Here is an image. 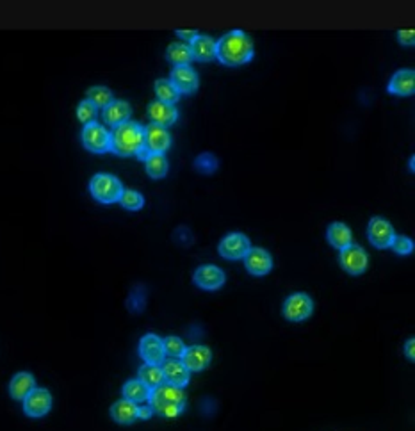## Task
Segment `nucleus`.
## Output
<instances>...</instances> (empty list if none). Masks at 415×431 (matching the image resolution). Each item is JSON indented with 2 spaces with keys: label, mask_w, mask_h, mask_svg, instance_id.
Returning a JSON list of instances; mask_svg holds the SVG:
<instances>
[{
  "label": "nucleus",
  "mask_w": 415,
  "mask_h": 431,
  "mask_svg": "<svg viewBox=\"0 0 415 431\" xmlns=\"http://www.w3.org/2000/svg\"><path fill=\"white\" fill-rule=\"evenodd\" d=\"M145 148V127L137 122H125L111 132V150L114 155L134 157Z\"/></svg>",
  "instance_id": "2"
},
{
  "label": "nucleus",
  "mask_w": 415,
  "mask_h": 431,
  "mask_svg": "<svg viewBox=\"0 0 415 431\" xmlns=\"http://www.w3.org/2000/svg\"><path fill=\"white\" fill-rule=\"evenodd\" d=\"M166 59L173 66H189L191 63V50L185 43H171L166 50Z\"/></svg>",
  "instance_id": "27"
},
{
  "label": "nucleus",
  "mask_w": 415,
  "mask_h": 431,
  "mask_svg": "<svg viewBox=\"0 0 415 431\" xmlns=\"http://www.w3.org/2000/svg\"><path fill=\"white\" fill-rule=\"evenodd\" d=\"M111 417L118 424H132L137 419V404L127 400L116 401L111 407Z\"/></svg>",
  "instance_id": "23"
},
{
  "label": "nucleus",
  "mask_w": 415,
  "mask_h": 431,
  "mask_svg": "<svg viewBox=\"0 0 415 431\" xmlns=\"http://www.w3.org/2000/svg\"><path fill=\"white\" fill-rule=\"evenodd\" d=\"M83 145L91 153H106L111 150V132H107L100 123L93 122L84 125Z\"/></svg>",
  "instance_id": "6"
},
{
  "label": "nucleus",
  "mask_w": 415,
  "mask_h": 431,
  "mask_svg": "<svg viewBox=\"0 0 415 431\" xmlns=\"http://www.w3.org/2000/svg\"><path fill=\"white\" fill-rule=\"evenodd\" d=\"M148 404L153 408L157 416L164 419H175L184 411L185 408V394L182 388L175 385L162 383L150 392Z\"/></svg>",
  "instance_id": "3"
},
{
  "label": "nucleus",
  "mask_w": 415,
  "mask_h": 431,
  "mask_svg": "<svg viewBox=\"0 0 415 431\" xmlns=\"http://www.w3.org/2000/svg\"><path fill=\"white\" fill-rule=\"evenodd\" d=\"M139 357L145 364L161 365L166 360V353L162 348V339L157 337L155 333H148L139 342Z\"/></svg>",
  "instance_id": "13"
},
{
  "label": "nucleus",
  "mask_w": 415,
  "mask_h": 431,
  "mask_svg": "<svg viewBox=\"0 0 415 431\" xmlns=\"http://www.w3.org/2000/svg\"><path fill=\"white\" fill-rule=\"evenodd\" d=\"M175 34L178 36V38L185 39V41H189V43H191L192 39H195L196 32L195 31H175Z\"/></svg>",
  "instance_id": "39"
},
{
  "label": "nucleus",
  "mask_w": 415,
  "mask_h": 431,
  "mask_svg": "<svg viewBox=\"0 0 415 431\" xmlns=\"http://www.w3.org/2000/svg\"><path fill=\"white\" fill-rule=\"evenodd\" d=\"M391 248L396 251L398 255H410L414 251V243H412L410 237H405V235H394L392 239Z\"/></svg>",
  "instance_id": "35"
},
{
  "label": "nucleus",
  "mask_w": 415,
  "mask_h": 431,
  "mask_svg": "<svg viewBox=\"0 0 415 431\" xmlns=\"http://www.w3.org/2000/svg\"><path fill=\"white\" fill-rule=\"evenodd\" d=\"M123 392V400L132 401V403H145V401L150 400V388L146 387L143 381L139 380H129L122 388Z\"/></svg>",
  "instance_id": "25"
},
{
  "label": "nucleus",
  "mask_w": 415,
  "mask_h": 431,
  "mask_svg": "<svg viewBox=\"0 0 415 431\" xmlns=\"http://www.w3.org/2000/svg\"><path fill=\"white\" fill-rule=\"evenodd\" d=\"M414 344H415L414 339H408L407 344H405V353H407V357L410 358L412 362H414V358H415V355H414Z\"/></svg>",
  "instance_id": "38"
},
{
  "label": "nucleus",
  "mask_w": 415,
  "mask_h": 431,
  "mask_svg": "<svg viewBox=\"0 0 415 431\" xmlns=\"http://www.w3.org/2000/svg\"><path fill=\"white\" fill-rule=\"evenodd\" d=\"M52 408V394L47 388H38L29 394L24 400V411L25 416L32 417V419H39V417L47 416Z\"/></svg>",
  "instance_id": "9"
},
{
  "label": "nucleus",
  "mask_w": 415,
  "mask_h": 431,
  "mask_svg": "<svg viewBox=\"0 0 415 431\" xmlns=\"http://www.w3.org/2000/svg\"><path fill=\"white\" fill-rule=\"evenodd\" d=\"M414 161H415L414 157H410V171L412 173H414V169H415V162Z\"/></svg>",
  "instance_id": "40"
},
{
  "label": "nucleus",
  "mask_w": 415,
  "mask_h": 431,
  "mask_svg": "<svg viewBox=\"0 0 415 431\" xmlns=\"http://www.w3.org/2000/svg\"><path fill=\"white\" fill-rule=\"evenodd\" d=\"M87 102L93 104L94 107H107L111 102H113L114 98H113V93H111L109 87L106 86H94V87H90L87 90V98H86Z\"/></svg>",
  "instance_id": "30"
},
{
  "label": "nucleus",
  "mask_w": 415,
  "mask_h": 431,
  "mask_svg": "<svg viewBox=\"0 0 415 431\" xmlns=\"http://www.w3.org/2000/svg\"><path fill=\"white\" fill-rule=\"evenodd\" d=\"M90 192L98 204L111 205L120 202V196L123 192V184L120 178L109 173H98L91 178L90 182Z\"/></svg>",
  "instance_id": "4"
},
{
  "label": "nucleus",
  "mask_w": 415,
  "mask_h": 431,
  "mask_svg": "<svg viewBox=\"0 0 415 431\" xmlns=\"http://www.w3.org/2000/svg\"><path fill=\"white\" fill-rule=\"evenodd\" d=\"M367 253L362 246L357 244H349V246L342 248L341 250V266L342 269L348 271L353 276H358V274L364 273L367 269Z\"/></svg>",
  "instance_id": "8"
},
{
  "label": "nucleus",
  "mask_w": 415,
  "mask_h": 431,
  "mask_svg": "<svg viewBox=\"0 0 415 431\" xmlns=\"http://www.w3.org/2000/svg\"><path fill=\"white\" fill-rule=\"evenodd\" d=\"M253 41L243 31H230L216 41V59L225 66H241L253 59Z\"/></svg>",
  "instance_id": "1"
},
{
  "label": "nucleus",
  "mask_w": 415,
  "mask_h": 431,
  "mask_svg": "<svg viewBox=\"0 0 415 431\" xmlns=\"http://www.w3.org/2000/svg\"><path fill=\"white\" fill-rule=\"evenodd\" d=\"M120 205L127 211H141L145 205V198L141 192L134 191V189H123L122 196H120Z\"/></svg>",
  "instance_id": "32"
},
{
  "label": "nucleus",
  "mask_w": 415,
  "mask_h": 431,
  "mask_svg": "<svg viewBox=\"0 0 415 431\" xmlns=\"http://www.w3.org/2000/svg\"><path fill=\"white\" fill-rule=\"evenodd\" d=\"M130 114H132V109L125 100H113L109 106L104 107V120L111 127H118L129 122Z\"/></svg>",
  "instance_id": "21"
},
{
  "label": "nucleus",
  "mask_w": 415,
  "mask_h": 431,
  "mask_svg": "<svg viewBox=\"0 0 415 431\" xmlns=\"http://www.w3.org/2000/svg\"><path fill=\"white\" fill-rule=\"evenodd\" d=\"M137 380L143 381L150 390L157 388L159 385L164 383L161 365H150V364L141 365V367H139V378H137Z\"/></svg>",
  "instance_id": "26"
},
{
  "label": "nucleus",
  "mask_w": 415,
  "mask_h": 431,
  "mask_svg": "<svg viewBox=\"0 0 415 431\" xmlns=\"http://www.w3.org/2000/svg\"><path fill=\"white\" fill-rule=\"evenodd\" d=\"M394 228L388 223L387 220L377 216L369 221L367 227V237L371 241V244L378 250H385V248H391L392 239H394Z\"/></svg>",
  "instance_id": "10"
},
{
  "label": "nucleus",
  "mask_w": 415,
  "mask_h": 431,
  "mask_svg": "<svg viewBox=\"0 0 415 431\" xmlns=\"http://www.w3.org/2000/svg\"><path fill=\"white\" fill-rule=\"evenodd\" d=\"M244 266L253 276H266L273 267V259L262 248H250V251L244 257Z\"/></svg>",
  "instance_id": "16"
},
{
  "label": "nucleus",
  "mask_w": 415,
  "mask_h": 431,
  "mask_svg": "<svg viewBox=\"0 0 415 431\" xmlns=\"http://www.w3.org/2000/svg\"><path fill=\"white\" fill-rule=\"evenodd\" d=\"M169 146H171V136L164 127H159L155 123L145 127V150L150 155H155V153L164 155Z\"/></svg>",
  "instance_id": "11"
},
{
  "label": "nucleus",
  "mask_w": 415,
  "mask_h": 431,
  "mask_svg": "<svg viewBox=\"0 0 415 431\" xmlns=\"http://www.w3.org/2000/svg\"><path fill=\"white\" fill-rule=\"evenodd\" d=\"M314 312V302L309 294L305 292H296L290 294L289 298L283 303V318L287 321L293 323H302L312 316Z\"/></svg>",
  "instance_id": "5"
},
{
  "label": "nucleus",
  "mask_w": 415,
  "mask_h": 431,
  "mask_svg": "<svg viewBox=\"0 0 415 431\" xmlns=\"http://www.w3.org/2000/svg\"><path fill=\"white\" fill-rule=\"evenodd\" d=\"M212 360V353L207 346L196 344V346H189L185 348L184 355L181 357V362L185 365L189 372H198L204 371L205 367H209Z\"/></svg>",
  "instance_id": "14"
},
{
  "label": "nucleus",
  "mask_w": 415,
  "mask_h": 431,
  "mask_svg": "<svg viewBox=\"0 0 415 431\" xmlns=\"http://www.w3.org/2000/svg\"><path fill=\"white\" fill-rule=\"evenodd\" d=\"M387 91L396 97H410L415 91V73L414 70H400L392 75Z\"/></svg>",
  "instance_id": "18"
},
{
  "label": "nucleus",
  "mask_w": 415,
  "mask_h": 431,
  "mask_svg": "<svg viewBox=\"0 0 415 431\" xmlns=\"http://www.w3.org/2000/svg\"><path fill=\"white\" fill-rule=\"evenodd\" d=\"M192 282L204 290H218L225 283V273L216 266H202L192 274Z\"/></svg>",
  "instance_id": "15"
},
{
  "label": "nucleus",
  "mask_w": 415,
  "mask_h": 431,
  "mask_svg": "<svg viewBox=\"0 0 415 431\" xmlns=\"http://www.w3.org/2000/svg\"><path fill=\"white\" fill-rule=\"evenodd\" d=\"M218 168H220V159L211 152L200 153V155L195 159V169L204 173V175H212Z\"/></svg>",
  "instance_id": "31"
},
{
  "label": "nucleus",
  "mask_w": 415,
  "mask_h": 431,
  "mask_svg": "<svg viewBox=\"0 0 415 431\" xmlns=\"http://www.w3.org/2000/svg\"><path fill=\"white\" fill-rule=\"evenodd\" d=\"M77 118L84 123V125L93 123L94 118H97V107H94L91 102H87V100H83L77 107Z\"/></svg>",
  "instance_id": "34"
},
{
  "label": "nucleus",
  "mask_w": 415,
  "mask_h": 431,
  "mask_svg": "<svg viewBox=\"0 0 415 431\" xmlns=\"http://www.w3.org/2000/svg\"><path fill=\"white\" fill-rule=\"evenodd\" d=\"M148 116L152 118V123L166 129V127L173 125V123L176 122L178 111H176L175 106H169V104L155 100V102H152L148 106Z\"/></svg>",
  "instance_id": "20"
},
{
  "label": "nucleus",
  "mask_w": 415,
  "mask_h": 431,
  "mask_svg": "<svg viewBox=\"0 0 415 431\" xmlns=\"http://www.w3.org/2000/svg\"><path fill=\"white\" fill-rule=\"evenodd\" d=\"M251 244L244 234L239 232H234V234H228L227 237L220 241V246L218 251L223 259L227 260H241L246 257V253L250 251Z\"/></svg>",
  "instance_id": "7"
},
{
  "label": "nucleus",
  "mask_w": 415,
  "mask_h": 431,
  "mask_svg": "<svg viewBox=\"0 0 415 431\" xmlns=\"http://www.w3.org/2000/svg\"><path fill=\"white\" fill-rule=\"evenodd\" d=\"M153 416V408L150 404H143V407H137V419L148 421Z\"/></svg>",
  "instance_id": "37"
},
{
  "label": "nucleus",
  "mask_w": 415,
  "mask_h": 431,
  "mask_svg": "<svg viewBox=\"0 0 415 431\" xmlns=\"http://www.w3.org/2000/svg\"><path fill=\"white\" fill-rule=\"evenodd\" d=\"M162 376H164V383L175 385L178 388H184L189 383V378H191V372L185 369V365L176 358L171 360H164L161 364Z\"/></svg>",
  "instance_id": "17"
},
{
  "label": "nucleus",
  "mask_w": 415,
  "mask_h": 431,
  "mask_svg": "<svg viewBox=\"0 0 415 431\" xmlns=\"http://www.w3.org/2000/svg\"><path fill=\"white\" fill-rule=\"evenodd\" d=\"M155 94L159 102L169 104V106H175V104L178 102V98H181L178 91H176L175 87H173V84L169 83V80H166V78L155 80Z\"/></svg>",
  "instance_id": "29"
},
{
  "label": "nucleus",
  "mask_w": 415,
  "mask_h": 431,
  "mask_svg": "<svg viewBox=\"0 0 415 431\" xmlns=\"http://www.w3.org/2000/svg\"><path fill=\"white\" fill-rule=\"evenodd\" d=\"M398 41H400L403 47H414L415 43V32L414 29H407V31H400L398 32Z\"/></svg>",
  "instance_id": "36"
},
{
  "label": "nucleus",
  "mask_w": 415,
  "mask_h": 431,
  "mask_svg": "<svg viewBox=\"0 0 415 431\" xmlns=\"http://www.w3.org/2000/svg\"><path fill=\"white\" fill-rule=\"evenodd\" d=\"M189 50H191V57L200 61V63H209L212 59H216V41L211 36L196 34L195 39L189 43Z\"/></svg>",
  "instance_id": "19"
},
{
  "label": "nucleus",
  "mask_w": 415,
  "mask_h": 431,
  "mask_svg": "<svg viewBox=\"0 0 415 431\" xmlns=\"http://www.w3.org/2000/svg\"><path fill=\"white\" fill-rule=\"evenodd\" d=\"M162 348H164V353L166 355H169L171 358H181L182 355H184L185 348L188 346L182 342V339L178 337H166L164 341H162Z\"/></svg>",
  "instance_id": "33"
},
{
  "label": "nucleus",
  "mask_w": 415,
  "mask_h": 431,
  "mask_svg": "<svg viewBox=\"0 0 415 431\" xmlns=\"http://www.w3.org/2000/svg\"><path fill=\"white\" fill-rule=\"evenodd\" d=\"M169 83L178 91V94H192L198 91L200 78L191 66H176L171 70Z\"/></svg>",
  "instance_id": "12"
},
{
  "label": "nucleus",
  "mask_w": 415,
  "mask_h": 431,
  "mask_svg": "<svg viewBox=\"0 0 415 431\" xmlns=\"http://www.w3.org/2000/svg\"><path fill=\"white\" fill-rule=\"evenodd\" d=\"M146 166V173H148L150 178H155V181H159V178H164L166 175H168V159H166L164 155H161V153H155V155H148V159L145 161Z\"/></svg>",
  "instance_id": "28"
},
{
  "label": "nucleus",
  "mask_w": 415,
  "mask_h": 431,
  "mask_svg": "<svg viewBox=\"0 0 415 431\" xmlns=\"http://www.w3.org/2000/svg\"><path fill=\"white\" fill-rule=\"evenodd\" d=\"M326 237H328L330 246H333L335 250H342V248L351 244V230H349L348 225L344 223L330 225L328 232H326Z\"/></svg>",
  "instance_id": "24"
},
{
  "label": "nucleus",
  "mask_w": 415,
  "mask_h": 431,
  "mask_svg": "<svg viewBox=\"0 0 415 431\" xmlns=\"http://www.w3.org/2000/svg\"><path fill=\"white\" fill-rule=\"evenodd\" d=\"M34 388L36 380L31 372H18L13 376L11 383H9V394H11L13 400L24 401Z\"/></svg>",
  "instance_id": "22"
}]
</instances>
